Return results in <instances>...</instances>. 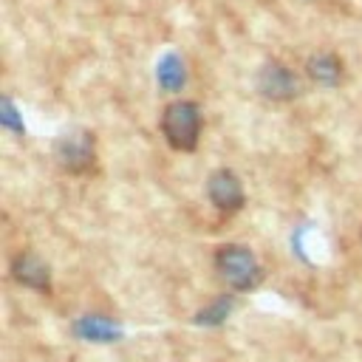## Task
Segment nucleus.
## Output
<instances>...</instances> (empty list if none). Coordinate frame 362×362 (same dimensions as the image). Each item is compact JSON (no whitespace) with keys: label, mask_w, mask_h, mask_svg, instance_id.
<instances>
[{"label":"nucleus","mask_w":362,"mask_h":362,"mask_svg":"<svg viewBox=\"0 0 362 362\" xmlns=\"http://www.w3.org/2000/svg\"><path fill=\"white\" fill-rule=\"evenodd\" d=\"M215 272L232 291H252L263 280V266L246 243H223L215 249Z\"/></svg>","instance_id":"f257e3e1"},{"label":"nucleus","mask_w":362,"mask_h":362,"mask_svg":"<svg viewBox=\"0 0 362 362\" xmlns=\"http://www.w3.org/2000/svg\"><path fill=\"white\" fill-rule=\"evenodd\" d=\"M229 308H232V297H229V300L221 297L218 303H212L209 308H204V311L198 314V322H221V320L229 314Z\"/></svg>","instance_id":"1a4fd4ad"},{"label":"nucleus","mask_w":362,"mask_h":362,"mask_svg":"<svg viewBox=\"0 0 362 362\" xmlns=\"http://www.w3.org/2000/svg\"><path fill=\"white\" fill-rule=\"evenodd\" d=\"M201 107L192 99H173L161 110V136L178 153H192L201 139Z\"/></svg>","instance_id":"f03ea898"},{"label":"nucleus","mask_w":362,"mask_h":362,"mask_svg":"<svg viewBox=\"0 0 362 362\" xmlns=\"http://www.w3.org/2000/svg\"><path fill=\"white\" fill-rule=\"evenodd\" d=\"M206 198L221 215H235L246 204V189L235 170L218 167L206 175Z\"/></svg>","instance_id":"20e7f679"},{"label":"nucleus","mask_w":362,"mask_h":362,"mask_svg":"<svg viewBox=\"0 0 362 362\" xmlns=\"http://www.w3.org/2000/svg\"><path fill=\"white\" fill-rule=\"evenodd\" d=\"M74 328H76V334H79L82 339H93V342H113V339L119 337V328H116L110 320L96 317V314L82 317Z\"/></svg>","instance_id":"6e6552de"},{"label":"nucleus","mask_w":362,"mask_h":362,"mask_svg":"<svg viewBox=\"0 0 362 362\" xmlns=\"http://www.w3.org/2000/svg\"><path fill=\"white\" fill-rule=\"evenodd\" d=\"M54 156L59 161L62 170L79 175V173H90L93 164H96V141H93V133L88 130H74V133H65L57 139L54 144Z\"/></svg>","instance_id":"7ed1b4c3"},{"label":"nucleus","mask_w":362,"mask_h":362,"mask_svg":"<svg viewBox=\"0 0 362 362\" xmlns=\"http://www.w3.org/2000/svg\"><path fill=\"white\" fill-rule=\"evenodd\" d=\"M305 74L317 85H337L342 79V59L337 54H314L305 62Z\"/></svg>","instance_id":"0eeeda50"},{"label":"nucleus","mask_w":362,"mask_h":362,"mask_svg":"<svg viewBox=\"0 0 362 362\" xmlns=\"http://www.w3.org/2000/svg\"><path fill=\"white\" fill-rule=\"evenodd\" d=\"M257 88H260V93H263L266 99L286 102V99H291V96L297 93V76H294L286 65L269 62V65L260 71V76H257Z\"/></svg>","instance_id":"423d86ee"},{"label":"nucleus","mask_w":362,"mask_h":362,"mask_svg":"<svg viewBox=\"0 0 362 362\" xmlns=\"http://www.w3.org/2000/svg\"><path fill=\"white\" fill-rule=\"evenodd\" d=\"M11 277L25 286V288H34V291H51V272H48V263L42 257H37L34 252H17L11 257Z\"/></svg>","instance_id":"39448f33"}]
</instances>
